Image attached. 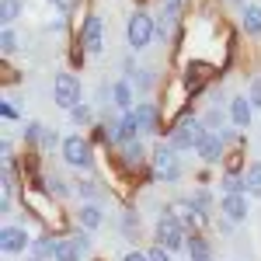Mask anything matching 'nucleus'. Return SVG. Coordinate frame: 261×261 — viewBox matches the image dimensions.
Masks as SVG:
<instances>
[{"label": "nucleus", "mask_w": 261, "mask_h": 261, "mask_svg": "<svg viewBox=\"0 0 261 261\" xmlns=\"http://www.w3.org/2000/svg\"><path fill=\"white\" fill-rule=\"evenodd\" d=\"M157 247H164V251L188 247V241H185V226H181L174 216H161V223H157Z\"/></svg>", "instance_id": "f257e3e1"}, {"label": "nucleus", "mask_w": 261, "mask_h": 261, "mask_svg": "<svg viewBox=\"0 0 261 261\" xmlns=\"http://www.w3.org/2000/svg\"><path fill=\"white\" fill-rule=\"evenodd\" d=\"M53 98H56V105L60 108H77L81 105V81L73 77V73H60L56 77V84H53Z\"/></svg>", "instance_id": "f03ea898"}, {"label": "nucleus", "mask_w": 261, "mask_h": 261, "mask_svg": "<svg viewBox=\"0 0 261 261\" xmlns=\"http://www.w3.org/2000/svg\"><path fill=\"white\" fill-rule=\"evenodd\" d=\"M202 140V122L199 119H181L171 133V146L174 150H195Z\"/></svg>", "instance_id": "7ed1b4c3"}, {"label": "nucleus", "mask_w": 261, "mask_h": 261, "mask_svg": "<svg viewBox=\"0 0 261 261\" xmlns=\"http://www.w3.org/2000/svg\"><path fill=\"white\" fill-rule=\"evenodd\" d=\"M63 161L70 167H87L91 164V143L84 136H66L63 140Z\"/></svg>", "instance_id": "20e7f679"}, {"label": "nucleus", "mask_w": 261, "mask_h": 261, "mask_svg": "<svg viewBox=\"0 0 261 261\" xmlns=\"http://www.w3.org/2000/svg\"><path fill=\"white\" fill-rule=\"evenodd\" d=\"M150 39H153V18L143 14V11L133 14V18H129V45H133V49H146Z\"/></svg>", "instance_id": "39448f33"}, {"label": "nucleus", "mask_w": 261, "mask_h": 261, "mask_svg": "<svg viewBox=\"0 0 261 261\" xmlns=\"http://www.w3.org/2000/svg\"><path fill=\"white\" fill-rule=\"evenodd\" d=\"M81 42L87 53H101L105 49V24H101L98 14H87V21H84V28H81Z\"/></svg>", "instance_id": "423d86ee"}, {"label": "nucleus", "mask_w": 261, "mask_h": 261, "mask_svg": "<svg viewBox=\"0 0 261 261\" xmlns=\"http://www.w3.org/2000/svg\"><path fill=\"white\" fill-rule=\"evenodd\" d=\"M153 174L161 181H174L178 178V157H174V146H157L153 153Z\"/></svg>", "instance_id": "0eeeda50"}, {"label": "nucleus", "mask_w": 261, "mask_h": 261, "mask_svg": "<svg viewBox=\"0 0 261 261\" xmlns=\"http://www.w3.org/2000/svg\"><path fill=\"white\" fill-rule=\"evenodd\" d=\"M223 136L220 133H202V140H199V146H195V153H199V161H205V164H216L223 157Z\"/></svg>", "instance_id": "6e6552de"}, {"label": "nucleus", "mask_w": 261, "mask_h": 261, "mask_svg": "<svg viewBox=\"0 0 261 261\" xmlns=\"http://www.w3.org/2000/svg\"><path fill=\"white\" fill-rule=\"evenodd\" d=\"M220 209H223V216H226L230 223H244L247 220V199H244V195H223Z\"/></svg>", "instance_id": "1a4fd4ad"}, {"label": "nucleus", "mask_w": 261, "mask_h": 261, "mask_svg": "<svg viewBox=\"0 0 261 261\" xmlns=\"http://www.w3.org/2000/svg\"><path fill=\"white\" fill-rule=\"evenodd\" d=\"M24 244H28V233H24L21 226H4V233H0V247H4L7 254L24 251Z\"/></svg>", "instance_id": "9d476101"}, {"label": "nucleus", "mask_w": 261, "mask_h": 261, "mask_svg": "<svg viewBox=\"0 0 261 261\" xmlns=\"http://www.w3.org/2000/svg\"><path fill=\"white\" fill-rule=\"evenodd\" d=\"M112 98H115V108L122 115H133V87H129V81H115Z\"/></svg>", "instance_id": "9b49d317"}, {"label": "nucleus", "mask_w": 261, "mask_h": 261, "mask_svg": "<svg viewBox=\"0 0 261 261\" xmlns=\"http://www.w3.org/2000/svg\"><path fill=\"white\" fill-rule=\"evenodd\" d=\"M244 32L247 35H261V4H247L244 7Z\"/></svg>", "instance_id": "f8f14e48"}, {"label": "nucleus", "mask_w": 261, "mask_h": 261, "mask_svg": "<svg viewBox=\"0 0 261 261\" xmlns=\"http://www.w3.org/2000/svg\"><path fill=\"white\" fill-rule=\"evenodd\" d=\"M81 247H77V241H73V237H70V241H56V254H53V258L56 261H81Z\"/></svg>", "instance_id": "ddd939ff"}, {"label": "nucleus", "mask_w": 261, "mask_h": 261, "mask_svg": "<svg viewBox=\"0 0 261 261\" xmlns=\"http://www.w3.org/2000/svg\"><path fill=\"white\" fill-rule=\"evenodd\" d=\"M230 119L237 122V125H247V122H251V101L247 98H233L230 101Z\"/></svg>", "instance_id": "4468645a"}, {"label": "nucleus", "mask_w": 261, "mask_h": 261, "mask_svg": "<svg viewBox=\"0 0 261 261\" xmlns=\"http://www.w3.org/2000/svg\"><path fill=\"white\" fill-rule=\"evenodd\" d=\"M133 115H136V125H140V133H153V125H157V115H153V108H150V105H140Z\"/></svg>", "instance_id": "2eb2a0df"}, {"label": "nucleus", "mask_w": 261, "mask_h": 261, "mask_svg": "<svg viewBox=\"0 0 261 261\" xmlns=\"http://www.w3.org/2000/svg\"><path fill=\"white\" fill-rule=\"evenodd\" d=\"M188 254H192V261H213V251H209V244L202 241V237L188 241Z\"/></svg>", "instance_id": "dca6fc26"}, {"label": "nucleus", "mask_w": 261, "mask_h": 261, "mask_svg": "<svg viewBox=\"0 0 261 261\" xmlns=\"http://www.w3.org/2000/svg\"><path fill=\"white\" fill-rule=\"evenodd\" d=\"M81 226L84 230H98L101 226V209L98 205H84L81 209Z\"/></svg>", "instance_id": "f3484780"}, {"label": "nucleus", "mask_w": 261, "mask_h": 261, "mask_svg": "<svg viewBox=\"0 0 261 261\" xmlns=\"http://www.w3.org/2000/svg\"><path fill=\"white\" fill-rule=\"evenodd\" d=\"M119 150H122V157H125V164H129V167H140V161H143V146H140V140L125 143V146H119Z\"/></svg>", "instance_id": "a211bd4d"}, {"label": "nucleus", "mask_w": 261, "mask_h": 261, "mask_svg": "<svg viewBox=\"0 0 261 261\" xmlns=\"http://www.w3.org/2000/svg\"><path fill=\"white\" fill-rule=\"evenodd\" d=\"M18 11H21V0H4V4H0V21H4V28H11V21L18 18Z\"/></svg>", "instance_id": "6ab92c4d"}, {"label": "nucleus", "mask_w": 261, "mask_h": 261, "mask_svg": "<svg viewBox=\"0 0 261 261\" xmlns=\"http://www.w3.org/2000/svg\"><path fill=\"white\" fill-rule=\"evenodd\" d=\"M244 192H247L244 178H237V174H226L223 178V195H244Z\"/></svg>", "instance_id": "aec40b11"}, {"label": "nucleus", "mask_w": 261, "mask_h": 261, "mask_svg": "<svg viewBox=\"0 0 261 261\" xmlns=\"http://www.w3.org/2000/svg\"><path fill=\"white\" fill-rule=\"evenodd\" d=\"M244 185H247V192H254V195H261V164H254V167L247 171V178H244Z\"/></svg>", "instance_id": "412c9836"}, {"label": "nucleus", "mask_w": 261, "mask_h": 261, "mask_svg": "<svg viewBox=\"0 0 261 261\" xmlns=\"http://www.w3.org/2000/svg\"><path fill=\"white\" fill-rule=\"evenodd\" d=\"M0 49H4V53H14V49H18V35H14V28H4V32H0Z\"/></svg>", "instance_id": "4be33fe9"}, {"label": "nucleus", "mask_w": 261, "mask_h": 261, "mask_svg": "<svg viewBox=\"0 0 261 261\" xmlns=\"http://www.w3.org/2000/svg\"><path fill=\"white\" fill-rule=\"evenodd\" d=\"M24 140H28V143H39V140H45V129H42L39 122H32V125L24 129Z\"/></svg>", "instance_id": "5701e85b"}, {"label": "nucleus", "mask_w": 261, "mask_h": 261, "mask_svg": "<svg viewBox=\"0 0 261 261\" xmlns=\"http://www.w3.org/2000/svg\"><path fill=\"white\" fill-rule=\"evenodd\" d=\"M35 254H39V258L56 254V241H35Z\"/></svg>", "instance_id": "b1692460"}, {"label": "nucleus", "mask_w": 261, "mask_h": 261, "mask_svg": "<svg viewBox=\"0 0 261 261\" xmlns=\"http://www.w3.org/2000/svg\"><path fill=\"white\" fill-rule=\"evenodd\" d=\"M70 115H73V122H77V125H84V122H91V108H87V105H77Z\"/></svg>", "instance_id": "393cba45"}, {"label": "nucleus", "mask_w": 261, "mask_h": 261, "mask_svg": "<svg viewBox=\"0 0 261 261\" xmlns=\"http://www.w3.org/2000/svg\"><path fill=\"white\" fill-rule=\"evenodd\" d=\"M45 185H49V195H60V199H63V195H66V192H70V188H66V185H63L60 178H49V181H45Z\"/></svg>", "instance_id": "a878e982"}, {"label": "nucleus", "mask_w": 261, "mask_h": 261, "mask_svg": "<svg viewBox=\"0 0 261 261\" xmlns=\"http://www.w3.org/2000/svg\"><path fill=\"white\" fill-rule=\"evenodd\" d=\"M251 105H254V108H261V81L251 84Z\"/></svg>", "instance_id": "bb28decb"}, {"label": "nucleus", "mask_w": 261, "mask_h": 261, "mask_svg": "<svg viewBox=\"0 0 261 261\" xmlns=\"http://www.w3.org/2000/svg\"><path fill=\"white\" fill-rule=\"evenodd\" d=\"M0 115H4V119H18V108H14L11 101H4V105H0Z\"/></svg>", "instance_id": "cd10ccee"}, {"label": "nucleus", "mask_w": 261, "mask_h": 261, "mask_svg": "<svg viewBox=\"0 0 261 261\" xmlns=\"http://www.w3.org/2000/svg\"><path fill=\"white\" fill-rule=\"evenodd\" d=\"M150 261H171V258H167L164 247H153V251H150Z\"/></svg>", "instance_id": "c85d7f7f"}, {"label": "nucleus", "mask_w": 261, "mask_h": 261, "mask_svg": "<svg viewBox=\"0 0 261 261\" xmlns=\"http://www.w3.org/2000/svg\"><path fill=\"white\" fill-rule=\"evenodd\" d=\"M125 261H150V254H143V251H129Z\"/></svg>", "instance_id": "c756f323"}, {"label": "nucleus", "mask_w": 261, "mask_h": 261, "mask_svg": "<svg viewBox=\"0 0 261 261\" xmlns=\"http://www.w3.org/2000/svg\"><path fill=\"white\" fill-rule=\"evenodd\" d=\"M81 192H84V199H87V195H94V192H98V185H87V181H81Z\"/></svg>", "instance_id": "7c9ffc66"}, {"label": "nucleus", "mask_w": 261, "mask_h": 261, "mask_svg": "<svg viewBox=\"0 0 261 261\" xmlns=\"http://www.w3.org/2000/svg\"><path fill=\"white\" fill-rule=\"evenodd\" d=\"M73 241H77V247H81V251H87V244H91V241H87V237H84V233H77Z\"/></svg>", "instance_id": "2f4dec72"}, {"label": "nucleus", "mask_w": 261, "mask_h": 261, "mask_svg": "<svg viewBox=\"0 0 261 261\" xmlns=\"http://www.w3.org/2000/svg\"><path fill=\"white\" fill-rule=\"evenodd\" d=\"M53 4H56V7H63V11H66V7H70V4H73V0H53Z\"/></svg>", "instance_id": "473e14b6"}, {"label": "nucleus", "mask_w": 261, "mask_h": 261, "mask_svg": "<svg viewBox=\"0 0 261 261\" xmlns=\"http://www.w3.org/2000/svg\"><path fill=\"white\" fill-rule=\"evenodd\" d=\"M181 0H164V7H178Z\"/></svg>", "instance_id": "72a5a7b5"}]
</instances>
